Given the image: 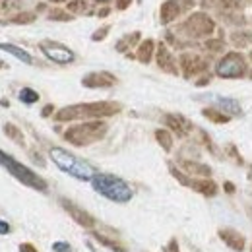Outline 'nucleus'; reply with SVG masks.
Returning <instances> with one entry per match:
<instances>
[{"instance_id": "9", "label": "nucleus", "mask_w": 252, "mask_h": 252, "mask_svg": "<svg viewBox=\"0 0 252 252\" xmlns=\"http://www.w3.org/2000/svg\"><path fill=\"white\" fill-rule=\"evenodd\" d=\"M20 99H22L24 103L32 105V103H35V101L39 99V95L35 94L33 90H28V88H26V90H22V92H20Z\"/></svg>"}, {"instance_id": "16", "label": "nucleus", "mask_w": 252, "mask_h": 252, "mask_svg": "<svg viewBox=\"0 0 252 252\" xmlns=\"http://www.w3.org/2000/svg\"><path fill=\"white\" fill-rule=\"evenodd\" d=\"M53 2H63V0H53Z\"/></svg>"}, {"instance_id": "5", "label": "nucleus", "mask_w": 252, "mask_h": 252, "mask_svg": "<svg viewBox=\"0 0 252 252\" xmlns=\"http://www.w3.org/2000/svg\"><path fill=\"white\" fill-rule=\"evenodd\" d=\"M41 51H43L45 57L51 59L53 63L68 64L74 61V53H72L70 49H66L64 45H59V43H43V45H41Z\"/></svg>"}, {"instance_id": "10", "label": "nucleus", "mask_w": 252, "mask_h": 252, "mask_svg": "<svg viewBox=\"0 0 252 252\" xmlns=\"http://www.w3.org/2000/svg\"><path fill=\"white\" fill-rule=\"evenodd\" d=\"M158 136H159V140L165 144V148H171V140H169V136H167V134H163V132H158Z\"/></svg>"}, {"instance_id": "6", "label": "nucleus", "mask_w": 252, "mask_h": 252, "mask_svg": "<svg viewBox=\"0 0 252 252\" xmlns=\"http://www.w3.org/2000/svg\"><path fill=\"white\" fill-rule=\"evenodd\" d=\"M0 51H6V53H10V55H14V57L20 59L22 63L32 64V57H30L24 49H18V47H14V45H2V43H0Z\"/></svg>"}, {"instance_id": "2", "label": "nucleus", "mask_w": 252, "mask_h": 252, "mask_svg": "<svg viewBox=\"0 0 252 252\" xmlns=\"http://www.w3.org/2000/svg\"><path fill=\"white\" fill-rule=\"evenodd\" d=\"M92 185H94V189L101 196H105V198H109L113 202H128L132 198V194H134L132 189L126 185L125 181L115 177V175L99 173V175H95L94 179H92Z\"/></svg>"}, {"instance_id": "13", "label": "nucleus", "mask_w": 252, "mask_h": 252, "mask_svg": "<svg viewBox=\"0 0 252 252\" xmlns=\"http://www.w3.org/2000/svg\"><path fill=\"white\" fill-rule=\"evenodd\" d=\"M8 231H10V225L4 223V221H0V233H8Z\"/></svg>"}, {"instance_id": "12", "label": "nucleus", "mask_w": 252, "mask_h": 252, "mask_svg": "<svg viewBox=\"0 0 252 252\" xmlns=\"http://www.w3.org/2000/svg\"><path fill=\"white\" fill-rule=\"evenodd\" d=\"M148 51H152V43H146L142 49V61H148Z\"/></svg>"}, {"instance_id": "4", "label": "nucleus", "mask_w": 252, "mask_h": 252, "mask_svg": "<svg viewBox=\"0 0 252 252\" xmlns=\"http://www.w3.org/2000/svg\"><path fill=\"white\" fill-rule=\"evenodd\" d=\"M216 70H218V74L221 78H239V76L245 74V61H243L241 55L231 53L223 61H220Z\"/></svg>"}, {"instance_id": "11", "label": "nucleus", "mask_w": 252, "mask_h": 252, "mask_svg": "<svg viewBox=\"0 0 252 252\" xmlns=\"http://www.w3.org/2000/svg\"><path fill=\"white\" fill-rule=\"evenodd\" d=\"M55 251L57 252H68L70 251V247H68L66 243H57V245H55Z\"/></svg>"}, {"instance_id": "3", "label": "nucleus", "mask_w": 252, "mask_h": 252, "mask_svg": "<svg viewBox=\"0 0 252 252\" xmlns=\"http://www.w3.org/2000/svg\"><path fill=\"white\" fill-rule=\"evenodd\" d=\"M0 165H4V167H6L18 181L30 185V187H33V189L45 190V183H43L33 171H30L28 167H24L22 163H18L16 159H12L10 156H6V154H2V152H0Z\"/></svg>"}, {"instance_id": "14", "label": "nucleus", "mask_w": 252, "mask_h": 252, "mask_svg": "<svg viewBox=\"0 0 252 252\" xmlns=\"http://www.w3.org/2000/svg\"><path fill=\"white\" fill-rule=\"evenodd\" d=\"M117 4H119V8H123V10H125L126 6L130 4V0H117Z\"/></svg>"}, {"instance_id": "7", "label": "nucleus", "mask_w": 252, "mask_h": 252, "mask_svg": "<svg viewBox=\"0 0 252 252\" xmlns=\"http://www.w3.org/2000/svg\"><path fill=\"white\" fill-rule=\"evenodd\" d=\"M177 4H179V2H167V4H163V10H161L163 22H171V20L179 14L181 8H177Z\"/></svg>"}, {"instance_id": "8", "label": "nucleus", "mask_w": 252, "mask_h": 252, "mask_svg": "<svg viewBox=\"0 0 252 252\" xmlns=\"http://www.w3.org/2000/svg\"><path fill=\"white\" fill-rule=\"evenodd\" d=\"M218 103H220V107L223 111H227V113H231V115H239V113H241V107H239V103H237L235 99H223V97H220Z\"/></svg>"}, {"instance_id": "1", "label": "nucleus", "mask_w": 252, "mask_h": 252, "mask_svg": "<svg viewBox=\"0 0 252 252\" xmlns=\"http://www.w3.org/2000/svg\"><path fill=\"white\" fill-rule=\"evenodd\" d=\"M49 156H51V159L55 161V165H57L61 171L68 173V175H72L74 179H80V181H92V179L95 177V169L90 165V163H86L84 159L68 154V152L63 150V148H53V150L49 152Z\"/></svg>"}, {"instance_id": "15", "label": "nucleus", "mask_w": 252, "mask_h": 252, "mask_svg": "<svg viewBox=\"0 0 252 252\" xmlns=\"http://www.w3.org/2000/svg\"><path fill=\"white\" fill-rule=\"evenodd\" d=\"M97 2H109V0H97Z\"/></svg>"}]
</instances>
